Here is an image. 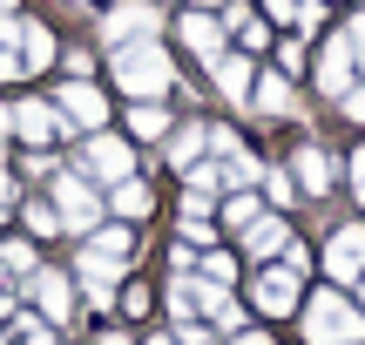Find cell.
Returning <instances> with one entry per match:
<instances>
[{
  "label": "cell",
  "mask_w": 365,
  "mask_h": 345,
  "mask_svg": "<svg viewBox=\"0 0 365 345\" xmlns=\"http://www.w3.org/2000/svg\"><path fill=\"white\" fill-rule=\"evenodd\" d=\"M182 48H190L196 61H217V54H223V21H210L203 7H190V14H182Z\"/></svg>",
  "instance_id": "cell-9"
},
{
  "label": "cell",
  "mask_w": 365,
  "mask_h": 345,
  "mask_svg": "<svg viewBox=\"0 0 365 345\" xmlns=\"http://www.w3.org/2000/svg\"><path fill=\"white\" fill-rule=\"evenodd\" d=\"M359 197H365V183H359Z\"/></svg>",
  "instance_id": "cell-45"
},
{
  "label": "cell",
  "mask_w": 365,
  "mask_h": 345,
  "mask_svg": "<svg viewBox=\"0 0 365 345\" xmlns=\"http://www.w3.org/2000/svg\"><path fill=\"white\" fill-rule=\"evenodd\" d=\"M325 271H331L339 284H352L359 271H365V224H345L339 237L325 244Z\"/></svg>",
  "instance_id": "cell-5"
},
{
  "label": "cell",
  "mask_w": 365,
  "mask_h": 345,
  "mask_svg": "<svg viewBox=\"0 0 365 345\" xmlns=\"http://www.w3.org/2000/svg\"><path fill=\"white\" fill-rule=\"evenodd\" d=\"M156 27H163V14L149 7V0H122V7H108L102 14V41H156Z\"/></svg>",
  "instance_id": "cell-3"
},
{
  "label": "cell",
  "mask_w": 365,
  "mask_h": 345,
  "mask_svg": "<svg viewBox=\"0 0 365 345\" xmlns=\"http://www.w3.org/2000/svg\"><path fill=\"white\" fill-rule=\"evenodd\" d=\"M237 345H271V339H264V332H237Z\"/></svg>",
  "instance_id": "cell-39"
},
{
  "label": "cell",
  "mask_w": 365,
  "mask_h": 345,
  "mask_svg": "<svg viewBox=\"0 0 365 345\" xmlns=\"http://www.w3.org/2000/svg\"><path fill=\"white\" fill-rule=\"evenodd\" d=\"M298 183L312 190V197L331 190V156H325V149H298Z\"/></svg>",
  "instance_id": "cell-18"
},
{
  "label": "cell",
  "mask_w": 365,
  "mask_h": 345,
  "mask_svg": "<svg viewBox=\"0 0 365 345\" xmlns=\"http://www.w3.org/2000/svg\"><path fill=\"white\" fill-rule=\"evenodd\" d=\"M203 143H210V135L196 129V122H182V129L170 135V163H176V170H190V163H203Z\"/></svg>",
  "instance_id": "cell-19"
},
{
  "label": "cell",
  "mask_w": 365,
  "mask_h": 345,
  "mask_svg": "<svg viewBox=\"0 0 365 345\" xmlns=\"http://www.w3.org/2000/svg\"><path fill=\"white\" fill-rule=\"evenodd\" d=\"M217 183H223V170H217V163H190V197H210Z\"/></svg>",
  "instance_id": "cell-24"
},
{
  "label": "cell",
  "mask_w": 365,
  "mask_h": 345,
  "mask_svg": "<svg viewBox=\"0 0 365 345\" xmlns=\"http://www.w3.org/2000/svg\"><path fill=\"white\" fill-rule=\"evenodd\" d=\"M339 108H345V115H352V122H365V81H352V88L339 95Z\"/></svg>",
  "instance_id": "cell-27"
},
{
  "label": "cell",
  "mask_w": 365,
  "mask_h": 345,
  "mask_svg": "<svg viewBox=\"0 0 365 345\" xmlns=\"http://www.w3.org/2000/svg\"><path fill=\"white\" fill-rule=\"evenodd\" d=\"M95 345H129V332H102V339H95Z\"/></svg>",
  "instance_id": "cell-38"
},
{
  "label": "cell",
  "mask_w": 365,
  "mask_h": 345,
  "mask_svg": "<svg viewBox=\"0 0 365 345\" xmlns=\"http://www.w3.org/2000/svg\"><path fill=\"white\" fill-rule=\"evenodd\" d=\"M284 244H291V230L277 224V217H257V224H250V237H244V251H250V257H277Z\"/></svg>",
  "instance_id": "cell-16"
},
{
  "label": "cell",
  "mask_w": 365,
  "mask_h": 345,
  "mask_svg": "<svg viewBox=\"0 0 365 345\" xmlns=\"http://www.w3.org/2000/svg\"><path fill=\"white\" fill-rule=\"evenodd\" d=\"M298 68H304V48H298V41H284V48H277V75H298Z\"/></svg>",
  "instance_id": "cell-28"
},
{
  "label": "cell",
  "mask_w": 365,
  "mask_h": 345,
  "mask_svg": "<svg viewBox=\"0 0 365 345\" xmlns=\"http://www.w3.org/2000/svg\"><path fill=\"white\" fill-rule=\"evenodd\" d=\"M223 217H230V230H250V224H257V197H244V190H237V197L223 203Z\"/></svg>",
  "instance_id": "cell-22"
},
{
  "label": "cell",
  "mask_w": 365,
  "mask_h": 345,
  "mask_svg": "<svg viewBox=\"0 0 365 345\" xmlns=\"http://www.w3.org/2000/svg\"><path fill=\"white\" fill-rule=\"evenodd\" d=\"M129 129H135V135H163V129H170V115H163L156 102H143V108L129 115Z\"/></svg>",
  "instance_id": "cell-23"
},
{
  "label": "cell",
  "mask_w": 365,
  "mask_h": 345,
  "mask_svg": "<svg viewBox=\"0 0 365 345\" xmlns=\"http://www.w3.org/2000/svg\"><path fill=\"white\" fill-rule=\"evenodd\" d=\"M81 163H88V176H102V183H122L135 156H129V143H115V135H88Z\"/></svg>",
  "instance_id": "cell-6"
},
{
  "label": "cell",
  "mask_w": 365,
  "mask_h": 345,
  "mask_svg": "<svg viewBox=\"0 0 365 345\" xmlns=\"http://www.w3.org/2000/svg\"><path fill=\"white\" fill-rule=\"evenodd\" d=\"M182 345H210V332H203L196 319H182Z\"/></svg>",
  "instance_id": "cell-36"
},
{
  "label": "cell",
  "mask_w": 365,
  "mask_h": 345,
  "mask_svg": "<svg viewBox=\"0 0 365 345\" xmlns=\"http://www.w3.org/2000/svg\"><path fill=\"white\" fill-rule=\"evenodd\" d=\"M7 122H14V115H7V108H0V135H7Z\"/></svg>",
  "instance_id": "cell-42"
},
{
  "label": "cell",
  "mask_w": 365,
  "mask_h": 345,
  "mask_svg": "<svg viewBox=\"0 0 365 345\" xmlns=\"http://www.w3.org/2000/svg\"><path fill=\"white\" fill-rule=\"evenodd\" d=\"M345 48H352L359 75H365V14H352V27H345Z\"/></svg>",
  "instance_id": "cell-26"
},
{
  "label": "cell",
  "mask_w": 365,
  "mask_h": 345,
  "mask_svg": "<svg viewBox=\"0 0 365 345\" xmlns=\"http://www.w3.org/2000/svg\"><path fill=\"white\" fill-rule=\"evenodd\" d=\"M291 305H298V271H291V264L264 271V278H257V311H264V319H284Z\"/></svg>",
  "instance_id": "cell-7"
},
{
  "label": "cell",
  "mask_w": 365,
  "mask_h": 345,
  "mask_svg": "<svg viewBox=\"0 0 365 345\" xmlns=\"http://www.w3.org/2000/svg\"><path fill=\"white\" fill-rule=\"evenodd\" d=\"M304 339L312 345H365V319H359V305H345V292H318L304 305Z\"/></svg>",
  "instance_id": "cell-2"
},
{
  "label": "cell",
  "mask_w": 365,
  "mask_h": 345,
  "mask_svg": "<svg viewBox=\"0 0 365 345\" xmlns=\"http://www.w3.org/2000/svg\"><path fill=\"white\" fill-rule=\"evenodd\" d=\"M7 203H14V183H7V176H0V210H7Z\"/></svg>",
  "instance_id": "cell-41"
},
{
  "label": "cell",
  "mask_w": 365,
  "mask_h": 345,
  "mask_svg": "<svg viewBox=\"0 0 365 345\" xmlns=\"http://www.w3.org/2000/svg\"><path fill=\"white\" fill-rule=\"evenodd\" d=\"M0 271H7V278H27V271H34V251H27V244H0Z\"/></svg>",
  "instance_id": "cell-21"
},
{
  "label": "cell",
  "mask_w": 365,
  "mask_h": 345,
  "mask_svg": "<svg viewBox=\"0 0 365 345\" xmlns=\"http://www.w3.org/2000/svg\"><path fill=\"white\" fill-rule=\"evenodd\" d=\"M203 278H210V284H230L237 264H230V257H203Z\"/></svg>",
  "instance_id": "cell-31"
},
{
  "label": "cell",
  "mask_w": 365,
  "mask_h": 345,
  "mask_svg": "<svg viewBox=\"0 0 365 345\" xmlns=\"http://www.w3.org/2000/svg\"><path fill=\"white\" fill-rule=\"evenodd\" d=\"M14 41H21V54H14L21 68H48V61H54V34H48L41 21H21V34H14Z\"/></svg>",
  "instance_id": "cell-13"
},
{
  "label": "cell",
  "mask_w": 365,
  "mask_h": 345,
  "mask_svg": "<svg viewBox=\"0 0 365 345\" xmlns=\"http://www.w3.org/2000/svg\"><path fill=\"white\" fill-rule=\"evenodd\" d=\"M102 115H108V102L88 88V81H68V88H61V122H75V129H102Z\"/></svg>",
  "instance_id": "cell-10"
},
{
  "label": "cell",
  "mask_w": 365,
  "mask_h": 345,
  "mask_svg": "<svg viewBox=\"0 0 365 345\" xmlns=\"http://www.w3.org/2000/svg\"><path fill=\"white\" fill-rule=\"evenodd\" d=\"M264 14L271 21H298V0H264Z\"/></svg>",
  "instance_id": "cell-35"
},
{
  "label": "cell",
  "mask_w": 365,
  "mask_h": 345,
  "mask_svg": "<svg viewBox=\"0 0 365 345\" xmlns=\"http://www.w3.org/2000/svg\"><path fill=\"white\" fill-rule=\"evenodd\" d=\"M203 7H217V0H203Z\"/></svg>",
  "instance_id": "cell-44"
},
{
  "label": "cell",
  "mask_w": 365,
  "mask_h": 345,
  "mask_svg": "<svg viewBox=\"0 0 365 345\" xmlns=\"http://www.w3.org/2000/svg\"><path fill=\"white\" fill-rule=\"evenodd\" d=\"M14 129H21L27 143H48V135L61 129V115H54L48 102H21V108H14Z\"/></svg>",
  "instance_id": "cell-14"
},
{
  "label": "cell",
  "mask_w": 365,
  "mask_h": 345,
  "mask_svg": "<svg viewBox=\"0 0 365 345\" xmlns=\"http://www.w3.org/2000/svg\"><path fill=\"white\" fill-rule=\"evenodd\" d=\"M54 203H61V224L68 230H95V224H102V197H95L81 176H61V183H54Z\"/></svg>",
  "instance_id": "cell-4"
},
{
  "label": "cell",
  "mask_w": 365,
  "mask_h": 345,
  "mask_svg": "<svg viewBox=\"0 0 365 345\" xmlns=\"http://www.w3.org/2000/svg\"><path fill=\"white\" fill-rule=\"evenodd\" d=\"M68 298H75V292H68L61 271H34V305H41V319H48V325L68 319Z\"/></svg>",
  "instance_id": "cell-11"
},
{
  "label": "cell",
  "mask_w": 365,
  "mask_h": 345,
  "mask_svg": "<svg viewBox=\"0 0 365 345\" xmlns=\"http://www.w3.org/2000/svg\"><path fill=\"white\" fill-rule=\"evenodd\" d=\"M250 95H257L264 115H291V75H264V81H250Z\"/></svg>",
  "instance_id": "cell-17"
},
{
  "label": "cell",
  "mask_w": 365,
  "mask_h": 345,
  "mask_svg": "<svg viewBox=\"0 0 365 345\" xmlns=\"http://www.w3.org/2000/svg\"><path fill=\"white\" fill-rule=\"evenodd\" d=\"M257 176H264V170H257V163L244 156V149H237V156H223V183H230V190H244V183H257Z\"/></svg>",
  "instance_id": "cell-20"
},
{
  "label": "cell",
  "mask_w": 365,
  "mask_h": 345,
  "mask_svg": "<svg viewBox=\"0 0 365 345\" xmlns=\"http://www.w3.org/2000/svg\"><path fill=\"white\" fill-rule=\"evenodd\" d=\"M352 176H359V183H365V149H352Z\"/></svg>",
  "instance_id": "cell-40"
},
{
  "label": "cell",
  "mask_w": 365,
  "mask_h": 345,
  "mask_svg": "<svg viewBox=\"0 0 365 345\" xmlns=\"http://www.w3.org/2000/svg\"><path fill=\"white\" fill-rule=\"evenodd\" d=\"M21 345H48V325H27V332H21Z\"/></svg>",
  "instance_id": "cell-37"
},
{
  "label": "cell",
  "mask_w": 365,
  "mask_h": 345,
  "mask_svg": "<svg viewBox=\"0 0 365 345\" xmlns=\"http://www.w3.org/2000/svg\"><path fill=\"white\" fill-rule=\"evenodd\" d=\"M182 244H210V224H203V217H182Z\"/></svg>",
  "instance_id": "cell-32"
},
{
  "label": "cell",
  "mask_w": 365,
  "mask_h": 345,
  "mask_svg": "<svg viewBox=\"0 0 365 345\" xmlns=\"http://www.w3.org/2000/svg\"><path fill=\"white\" fill-rule=\"evenodd\" d=\"M264 190H271L277 203H291V176H284V170H271V176H264Z\"/></svg>",
  "instance_id": "cell-33"
},
{
  "label": "cell",
  "mask_w": 365,
  "mask_h": 345,
  "mask_svg": "<svg viewBox=\"0 0 365 345\" xmlns=\"http://www.w3.org/2000/svg\"><path fill=\"white\" fill-rule=\"evenodd\" d=\"M352 75H359V61H352V48H345V34H331L325 41V61H318V88L339 102L345 88H352Z\"/></svg>",
  "instance_id": "cell-8"
},
{
  "label": "cell",
  "mask_w": 365,
  "mask_h": 345,
  "mask_svg": "<svg viewBox=\"0 0 365 345\" xmlns=\"http://www.w3.org/2000/svg\"><path fill=\"white\" fill-rule=\"evenodd\" d=\"M170 54H163V41H122L115 48V81H122V95H163L170 88Z\"/></svg>",
  "instance_id": "cell-1"
},
{
  "label": "cell",
  "mask_w": 365,
  "mask_h": 345,
  "mask_svg": "<svg viewBox=\"0 0 365 345\" xmlns=\"http://www.w3.org/2000/svg\"><path fill=\"white\" fill-rule=\"evenodd\" d=\"M210 68H217V88L230 95V102H250V81H257V75H250V61H244V54H217Z\"/></svg>",
  "instance_id": "cell-12"
},
{
  "label": "cell",
  "mask_w": 365,
  "mask_h": 345,
  "mask_svg": "<svg viewBox=\"0 0 365 345\" xmlns=\"http://www.w3.org/2000/svg\"><path fill=\"white\" fill-rule=\"evenodd\" d=\"M27 224H34V230H61V210H48V203H27Z\"/></svg>",
  "instance_id": "cell-29"
},
{
  "label": "cell",
  "mask_w": 365,
  "mask_h": 345,
  "mask_svg": "<svg viewBox=\"0 0 365 345\" xmlns=\"http://www.w3.org/2000/svg\"><path fill=\"white\" fill-rule=\"evenodd\" d=\"M0 7H7V0H0Z\"/></svg>",
  "instance_id": "cell-46"
},
{
  "label": "cell",
  "mask_w": 365,
  "mask_h": 345,
  "mask_svg": "<svg viewBox=\"0 0 365 345\" xmlns=\"http://www.w3.org/2000/svg\"><path fill=\"white\" fill-rule=\"evenodd\" d=\"M108 210L135 224V217H149V210H156V197H149V190L135 183V176H122V183H115V197H108Z\"/></svg>",
  "instance_id": "cell-15"
},
{
  "label": "cell",
  "mask_w": 365,
  "mask_h": 345,
  "mask_svg": "<svg viewBox=\"0 0 365 345\" xmlns=\"http://www.w3.org/2000/svg\"><path fill=\"white\" fill-rule=\"evenodd\" d=\"M149 345H176V339H149Z\"/></svg>",
  "instance_id": "cell-43"
},
{
  "label": "cell",
  "mask_w": 365,
  "mask_h": 345,
  "mask_svg": "<svg viewBox=\"0 0 365 345\" xmlns=\"http://www.w3.org/2000/svg\"><path fill=\"white\" fill-rule=\"evenodd\" d=\"M237 34H244V48H271V34H264V21H250V14L237 21Z\"/></svg>",
  "instance_id": "cell-30"
},
{
  "label": "cell",
  "mask_w": 365,
  "mask_h": 345,
  "mask_svg": "<svg viewBox=\"0 0 365 345\" xmlns=\"http://www.w3.org/2000/svg\"><path fill=\"white\" fill-rule=\"evenodd\" d=\"M95 251H102V257H122V264H129V230H95Z\"/></svg>",
  "instance_id": "cell-25"
},
{
  "label": "cell",
  "mask_w": 365,
  "mask_h": 345,
  "mask_svg": "<svg viewBox=\"0 0 365 345\" xmlns=\"http://www.w3.org/2000/svg\"><path fill=\"white\" fill-rule=\"evenodd\" d=\"M122 311H129V319H135V311H149V292H143V284H129V292H122Z\"/></svg>",
  "instance_id": "cell-34"
},
{
  "label": "cell",
  "mask_w": 365,
  "mask_h": 345,
  "mask_svg": "<svg viewBox=\"0 0 365 345\" xmlns=\"http://www.w3.org/2000/svg\"><path fill=\"white\" fill-rule=\"evenodd\" d=\"M0 345H7V339H0Z\"/></svg>",
  "instance_id": "cell-47"
}]
</instances>
